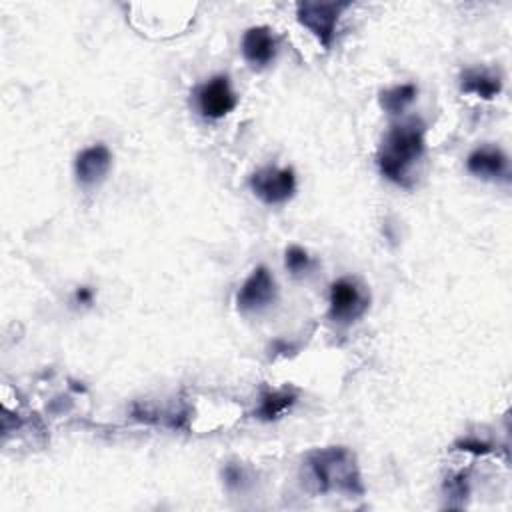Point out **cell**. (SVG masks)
Returning <instances> with one entry per match:
<instances>
[{"mask_svg": "<svg viewBox=\"0 0 512 512\" xmlns=\"http://www.w3.org/2000/svg\"><path fill=\"white\" fill-rule=\"evenodd\" d=\"M424 124L416 118L392 124L378 148L380 174L404 188H410V170L424 156Z\"/></svg>", "mask_w": 512, "mask_h": 512, "instance_id": "cell-1", "label": "cell"}, {"mask_svg": "<svg viewBox=\"0 0 512 512\" xmlns=\"http://www.w3.org/2000/svg\"><path fill=\"white\" fill-rule=\"evenodd\" d=\"M306 466L322 494H364L356 454L346 446H326L308 452Z\"/></svg>", "mask_w": 512, "mask_h": 512, "instance_id": "cell-2", "label": "cell"}, {"mask_svg": "<svg viewBox=\"0 0 512 512\" xmlns=\"http://www.w3.org/2000/svg\"><path fill=\"white\" fill-rule=\"evenodd\" d=\"M350 6V2H318L304 0L296 4L298 22L312 32V36L324 46L330 48L336 36L338 18Z\"/></svg>", "mask_w": 512, "mask_h": 512, "instance_id": "cell-3", "label": "cell"}, {"mask_svg": "<svg viewBox=\"0 0 512 512\" xmlns=\"http://www.w3.org/2000/svg\"><path fill=\"white\" fill-rule=\"evenodd\" d=\"M370 298L356 278L342 276L330 284L328 316L336 324H352L368 310Z\"/></svg>", "mask_w": 512, "mask_h": 512, "instance_id": "cell-4", "label": "cell"}, {"mask_svg": "<svg viewBox=\"0 0 512 512\" xmlns=\"http://www.w3.org/2000/svg\"><path fill=\"white\" fill-rule=\"evenodd\" d=\"M248 186L260 202H264L266 206H278L294 196L296 174L292 168L264 166L250 176Z\"/></svg>", "mask_w": 512, "mask_h": 512, "instance_id": "cell-5", "label": "cell"}, {"mask_svg": "<svg viewBox=\"0 0 512 512\" xmlns=\"http://www.w3.org/2000/svg\"><path fill=\"white\" fill-rule=\"evenodd\" d=\"M278 298V286L266 266H256L236 294V308L242 314H260Z\"/></svg>", "mask_w": 512, "mask_h": 512, "instance_id": "cell-6", "label": "cell"}, {"mask_svg": "<svg viewBox=\"0 0 512 512\" xmlns=\"http://www.w3.org/2000/svg\"><path fill=\"white\" fill-rule=\"evenodd\" d=\"M194 96H196L198 112L204 118H210V120L224 118L238 104V98H236V94H234V90L230 86L228 76H214V78H210L208 82H204V84H200L196 88Z\"/></svg>", "mask_w": 512, "mask_h": 512, "instance_id": "cell-7", "label": "cell"}, {"mask_svg": "<svg viewBox=\"0 0 512 512\" xmlns=\"http://www.w3.org/2000/svg\"><path fill=\"white\" fill-rule=\"evenodd\" d=\"M240 50L244 60L252 68L270 66L278 54V40L274 36V30L268 26H250L242 34Z\"/></svg>", "mask_w": 512, "mask_h": 512, "instance_id": "cell-8", "label": "cell"}, {"mask_svg": "<svg viewBox=\"0 0 512 512\" xmlns=\"http://www.w3.org/2000/svg\"><path fill=\"white\" fill-rule=\"evenodd\" d=\"M466 170L482 180H506L510 174L508 156L494 144H482L466 156Z\"/></svg>", "mask_w": 512, "mask_h": 512, "instance_id": "cell-9", "label": "cell"}, {"mask_svg": "<svg viewBox=\"0 0 512 512\" xmlns=\"http://www.w3.org/2000/svg\"><path fill=\"white\" fill-rule=\"evenodd\" d=\"M110 166H112V154H110L108 146L92 144L76 154L74 174H76V180L80 186L90 188V186L100 184L106 178Z\"/></svg>", "mask_w": 512, "mask_h": 512, "instance_id": "cell-10", "label": "cell"}, {"mask_svg": "<svg viewBox=\"0 0 512 512\" xmlns=\"http://www.w3.org/2000/svg\"><path fill=\"white\" fill-rule=\"evenodd\" d=\"M460 90L482 100H492L502 92V78L486 68H466L460 74Z\"/></svg>", "mask_w": 512, "mask_h": 512, "instance_id": "cell-11", "label": "cell"}, {"mask_svg": "<svg viewBox=\"0 0 512 512\" xmlns=\"http://www.w3.org/2000/svg\"><path fill=\"white\" fill-rule=\"evenodd\" d=\"M296 398H298V394L294 390H286V388L284 390H268L260 396V404L254 410V416L264 422L276 420L294 406Z\"/></svg>", "mask_w": 512, "mask_h": 512, "instance_id": "cell-12", "label": "cell"}, {"mask_svg": "<svg viewBox=\"0 0 512 512\" xmlns=\"http://www.w3.org/2000/svg\"><path fill=\"white\" fill-rule=\"evenodd\" d=\"M418 96V86L412 82H404V84H396L392 88H386L380 92V108L384 112H388L390 116H398L402 114Z\"/></svg>", "mask_w": 512, "mask_h": 512, "instance_id": "cell-13", "label": "cell"}, {"mask_svg": "<svg viewBox=\"0 0 512 512\" xmlns=\"http://www.w3.org/2000/svg\"><path fill=\"white\" fill-rule=\"evenodd\" d=\"M284 266H286V270H288L292 276L300 278V276H306V274L312 272L314 260H312V256H310L302 246L292 244V246H288L286 252H284Z\"/></svg>", "mask_w": 512, "mask_h": 512, "instance_id": "cell-14", "label": "cell"}, {"mask_svg": "<svg viewBox=\"0 0 512 512\" xmlns=\"http://www.w3.org/2000/svg\"><path fill=\"white\" fill-rule=\"evenodd\" d=\"M444 490H446V494H448L450 498L462 500V498L468 494V480H466V474H464V472H458L456 476L446 478Z\"/></svg>", "mask_w": 512, "mask_h": 512, "instance_id": "cell-15", "label": "cell"}, {"mask_svg": "<svg viewBox=\"0 0 512 512\" xmlns=\"http://www.w3.org/2000/svg\"><path fill=\"white\" fill-rule=\"evenodd\" d=\"M224 482L228 488H234V490H240L246 482V476H244V470L238 466V464H228L224 468Z\"/></svg>", "mask_w": 512, "mask_h": 512, "instance_id": "cell-16", "label": "cell"}, {"mask_svg": "<svg viewBox=\"0 0 512 512\" xmlns=\"http://www.w3.org/2000/svg\"><path fill=\"white\" fill-rule=\"evenodd\" d=\"M454 446H456L458 450H462V452H472V454H490V452L494 450L490 444L480 442V440H476V438L458 440Z\"/></svg>", "mask_w": 512, "mask_h": 512, "instance_id": "cell-17", "label": "cell"}, {"mask_svg": "<svg viewBox=\"0 0 512 512\" xmlns=\"http://www.w3.org/2000/svg\"><path fill=\"white\" fill-rule=\"evenodd\" d=\"M92 298H94V292H92L90 286H80V288L76 290V294H74V300L80 302V304H84V306H88V304L92 302Z\"/></svg>", "mask_w": 512, "mask_h": 512, "instance_id": "cell-18", "label": "cell"}]
</instances>
